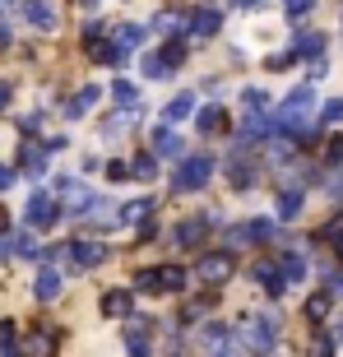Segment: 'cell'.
Instances as JSON below:
<instances>
[{
    "mask_svg": "<svg viewBox=\"0 0 343 357\" xmlns=\"http://www.w3.org/2000/svg\"><path fill=\"white\" fill-rule=\"evenodd\" d=\"M311 112H316V89H292L288 98H283V107H278V116H274V126H278V135H292V139H297V135L306 130V116H311Z\"/></svg>",
    "mask_w": 343,
    "mask_h": 357,
    "instance_id": "1",
    "label": "cell"
},
{
    "mask_svg": "<svg viewBox=\"0 0 343 357\" xmlns=\"http://www.w3.org/2000/svg\"><path fill=\"white\" fill-rule=\"evenodd\" d=\"M241 344L251 348V353H260V357L274 353V344H278V316L274 311H260V316L241 320Z\"/></svg>",
    "mask_w": 343,
    "mask_h": 357,
    "instance_id": "2",
    "label": "cell"
},
{
    "mask_svg": "<svg viewBox=\"0 0 343 357\" xmlns=\"http://www.w3.org/2000/svg\"><path fill=\"white\" fill-rule=\"evenodd\" d=\"M209 176H213V158H209V153H190V158H181V167H176L172 185L185 195V190H204Z\"/></svg>",
    "mask_w": 343,
    "mask_h": 357,
    "instance_id": "3",
    "label": "cell"
},
{
    "mask_svg": "<svg viewBox=\"0 0 343 357\" xmlns=\"http://www.w3.org/2000/svg\"><path fill=\"white\" fill-rule=\"evenodd\" d=\"M195 278L204 283V288H223L227 278H232V255L227 251H209L195 260Z\"/></svg>",
    "mask_w": 343,
    "mask_h": 357,
    "instance_id": "4",
    "label": "cell"
},
{
    "mask_svg": "<svg viewBox=\"0 0 343 357\" xmlns=\"http://www.w3.org/2000/svg\"><path fill=\"white\" fill-rule=\"evenodd\" d=\"M66 260H70V265H79V269H98L107 260V241H98V237H75L66 246Z\"/></svg>",
    "mask_w": 343,
    "mask_h": 357,
    "instance_id": "5",
    "label": "cell"
},
{
    "mask_svg": "<svg viewBox=\"0 0 343 357\" xmlns=\"http://www.w3.org/2000/svg\"><path fill=\"white\" fill-rule=\"evenodd\" d=\"M102 316H112V320H130V316H135V292H130V288H112V292H102Z\"/></svg>",
    "mask_w": 343,
    "mask_h": 357,
    "instance_id": "6",
    "label": "cell"
},
{
    "mask_svg": "<svg viewBox=\"0 0 343 357\" xmlns=\"http://www.w3.org/2000/svg\"><path fill=\"white\" fill-rule=\"evenodd\" d=\"M24 19L33 28H42V33H52L61 19H56V0H24Z\"/></svg>",
    "mask_w": 343,
    "mask_h": 357,
    "instance_id": "7",
    "label": "cell"
},
{
    "mask_svg": "<svg viewBox=\"0 0 343 357\" xmlns=\"http://www.w3.org/2000/svg\"><path fill=\"white\" fill-rule=\"evenodd\" d=\"M61 218V204L52 195H33L28 199V227H52Z\"/></svg>",
    "mask_w": 343,
    "mask_h": 357,
    "instance_id": "8",
    "label": "cell"
},
{
    "mask_svg": "<svg viewBox=\"0 0 343 357\" xmlns=\"http://www.w3.org/2000/svg\"><path fill=\"white\" fill-rule=\"evenodd\" d=\"M223 28V14H218V5H199L195 14H190V33L195 38H213Z\"/></svg>",
    "mask_w": 343,
    "mask_h": 357,
    "instance_id": "9",
    "label": "cell"
},
{
    "mask_svg": "<svg viewBox=\"0 0 343 357\" xmlns=\"http://www.w3.org/2000/svg\"><path fill=\"white\" fill-rule=\"evenodd\" d=\"M251 278L260 283L264 292H269V297H283V288H288V283H283V274H278V265H274V260H260V265L251 269Z\"/></svg>",
    "mask_w": 343,
    "mask_h": 357,
    "instance_id": "10",
    "label": "cell"
},
{
    "mask_svg": "<svg viewBox=\"0 0 343 357\" xmlns=\"http://www.w3.org/2000/svg\"><path fill=\"white\" fill-rule=\"evenodd\" d=\"M148 153H153V158H176V153H181V135L176 130H167V126H158V130L148 135Z\"/></svg>",
    "mask_w": 343,
    "mask_h": 357,
    "instance_id": "11",
    "label": "cell"
},
{
    "mask_svg": "<svg viewBox=\"0 0 343 357\" xmlns=\"http://www.w3.org/2000/svg\"><path fill=\"white\" fill-rule=\"evenodd\" d=\"M19 357H56V334L47 330V334H28L24 339V348H19Z\"/></svg>",
    "mask_w": 343,
    "mask_h": 357,
    "instance_id": "12",
    "label": "cell"
},
{
    "mask_svg": "<svg viewBox=\"0 0 343 357\" xmlns=\"http://www.w3.org/2000/svg\"><path fill=\"white\" fill-rule=\"evenodd\" d=\"M274 265H278V274H283V283H297V278H306V255H302V251H283Z\"/></svg>",
    "mask_w": 343,
    "mask_h": 357,
    "instance_id": "13",
    "label": "cell"
},
{
    "mask_svg": "<svg viewBox=\"0 0 343 357\" xmlns=\"http://www.w3.org/2000/svg\"><path fill=\"white\" fill-rule=\"evenodd\" d=\"M98 93H102V89L84 84V89H79V93H75V98L66 102V116H70V121H75V116H89V112H93V102H98Z\"/></svg>",
    "mask_w": 343,
    "mask_h": 357,
    "instance_id": "14",
    "label": "cell"
},
{
    "mask_svg": "<svg viewBox=\"0 0 343 357\" xmlns=\"http://www.w3.org/2000/svg\"><path fill=\"white\" fill-rule=\"evenodd\" d=\"M302 209H306V195L297 190V185L278 195V218H283V223H292V218H302Z\"/></svg>",
    "mask_w": 343,
    "mask_h": 357,
    "instance_id": "15",
    "label": "cell"
},
{
    "mask_svg": "<svg viewBox=\"0 0 343 357\" xmlns=\"http://www.w3.org/2000/svg\"><path fill=\"white\" fill-rule=\"evenodd\" d=\"M33 297H38V302H56V297H61V274H56V269H42L38 283H33Z\"/></svg>",
    "mask_w": 343,
    "mask_h": 357,
    "instance_id": "16",
    "label": "cell"
},
{
    "mask_svg": "<svg viewBox=\"0 0 343 357\" xmlns=\"http://www.w3.org/2000/svg\"><path fill=\"white\" fill-rule=\"evenodd\" d=\"M195 126H199V135H223L227 112H223V107H204V112L195 116Z\"/></svg>",
    "mask_w": 343,
    "mask_h": 357,
    "instance_id": "17",
    "label": "cell"
},
{
    "mask_svg": "<svg viewBox=\"0 0 343 357\" xmlns=\"http://www.w3.org/2000/svg\"><path fill=\"white\" fill-rule=\"evenodd\" d=\"M139 42H144V28H139V24H121V28H116V38H112V47L130 56Z\"/></svg>",
    "mask_w": 343,
    "mask_h": 357,
    "instance_id": "18",
    "label": "cell"
},
{
    "mask_svg": "<svg viewBox=\"0 0 343 357\" xmlns=\"http://www.w3.org/2000/svg\"><path fill=\"white\" fill-rule=\"evenodd\" d=\"M320 52H325V33H302L292 47V56H302V61H320Z\"/></svg>",
    "mask_w": 343,
    "mask_h": 357,
    "instance_id": "19",
    "label": "cell"
},
{
    "mask_svg": "<svg viewBox=\"0 0 343 357\" xmlns=\"http://www.w3.org/2000/svg\"><path fill=\"white\" fill-rule=\"evenodd\" d=\"M204 227H209V218H185V223L176 227V246H199Z\"/></svg>",
    "mask_w": 343,
    "mask_h": 357,
    "instance_id": "20",
    "label": "cell"
},
{
    "mask_svg": "<svg viewBox=\"0 0 343 357\" xmlns=\"http://www.w3.org/2000/svg\"><path fill=\"white\" fill-rule=\"evenodd\" d=\"M185 278H190V274H185L181 265H162V269H158V288H162V292H181Z\"/></svg>",
    "mask_w": 343,
    "mask_h": 357,
    "instance_id": "21",
    "label": "cell"
},
{
    "mask_svg": "<svg viewBox=\"0 0 343 357\" xmlns=\"http://www.w3.org/2000/svg\"><path fill=\"white\" fill-rule=\"evenodd\" d=\"M325 316H330V292L306 297V320H311V325H325Z\"/></svg>",
    "mask_w": 343,
    "mask_h": 357,
    "instance_id": "22",
    "label": "cell"
},
{
    "mask_svg": "<svg viewBox=\"0 0 343 357\" xmlns=\"http://www.w3.org/2000/svg\"><path fill=\"white\" fill-rule=\"evenodd\" d=\"M148 213H153V199H130L121 209V223H148Z\"/></svg>",
    "mask_w": 343,
    "mask_h": 357,
    "instance_id": "23",
    "label": "cell"
},
{
    "mask_svg": "<svg viewBox=\"0 0 343 357\" xmlns=\"http://www.w3.org/2000/svg\"><path fill=\"white\" fill-rule=\"evenodd\" d=\"M19 162H24L28 172H42V167H47V149H38L33 139H28V144L19 149Z\"/></svg>",
    "mask_w": 343,
    "mask_h": 357,
    "instance_id": "24",
    "label": "cell"
},
{
    "mask_svg": "<svg viewBox=\"0 0 343 357\" xmlns=\"http://www.w3.org/2000/svg\"><path fill=\"white\" fill-rule=\"evenodd\" d=\"M190 112H195V98H190V93H181V98H172V102L162 107V116H167V121H185Z\"/></svg>",
    "mask_w": 343,
    "mask_h": 357,
    "instance_id": "25",
    "label": "cell"
},
{
    "mask_svg": "<svg viewBox=\"0 0 343 357\" xmlns=\"http://www.w3.org/2000/svg\"><path fill=\"white\" fill-rule=\"evenodd\" d=\"M227 181L237 185V190H251L255 185V167L251 162H232V167H227Z\"/></svg>",
    "mask_w": 343,
    "mask_h": 357,
    "instance_id": "26",
    "label": "cell"
},
{
    "mask_svg": "<svg viewBox=\"0 0 343 357\" xmlns=\"http://www.w3.org/2000/svg\"><path fill=\"white\" fill-rule=\"evenodd\" d=\"M241 107H246V116H264V112H269V98H264L260 89H246L241 93Z\"/></svg>",
    "mask_w": 343,
    "mask_h": 357,
    "instance_id": "27",
    "label": "cell"
},
{
    "mask_svg": "<svg viewBox=\"0 0 343 357\" xmlns=\"http://www.w3.org/2000/svg\"><path fill=\"white\" fill-rule=\"evenodd\" d=\"M158 61H162V66H167V70H176V66H181V61H185V42H181V38H176V42H167V47H162V52H158Z\"/></svg>",
    "mask_w": 343,
    "mask_h": 357,
    "instance_id": "28",
    "label": "cell"
},
{
    "mask_svg": "<svg viewBox=\"0 0 343 357\" xmlns=\"http://www.w3.org/2000/svg\"><path fill=\"white\" fill-rule=\"evenodd\" d=\"M112 98H116V102H121V107H125V112H130V107H135V102H139V89H135V84H130V79H116V89H112Z\"/></svg>",
    "mask_w": 343,
    "mask_h": 357,
    "instance_id": "29",
    "label": "cell"
},
{
    "mask_svg": "<svg viewBox=\"0 0 343 357\" xmlns=\"http://www.w3.org/2000/svg\"><path fill=\"white\" fill-rule=\"evenodd\" d=\"M130 176H139V181H153V176H158V167H153V153H139V158L130 162Z\"/></svg>",
    "mask_w": 343,
    "mask_h": 357,
    "instance_id": "30",
    "label": "cell"
},
{
    "mask_svg": "<svg viewBox=\"0 0 343 357\" xmlns=\"http://www.w3.org/2000/svg\"><path fill=\"white\" fill-rule=\"evenodd\" d=\"M320 126H343V98H330L320 107Z\"/></svg>",
    "mask_w": 343,
    "mask_h": 357,
    "instance_id": "31",
    "label": "cell"
},
{
    "mask_svg": "<svg viewBox=\"0 0 343 357\" xmlns=\"http://www.w3.org/2000/svg\"><path fill=\"white\" fill-rule=\"evenodd\" d=\"M246 232H251V241H269V237H274V223H269V218H251Z\"/></svg>",
    "mask_w": 343,
    "mask_h": 357,
    "instance_id": "32",
    "label": "cell"
},
{
    "mask_svg": "<svg viewBox=\"0 0 343 357\" xmlns=\"http://www.w3.org/2000/svg\"><path fill=\"white\" fill-rule=\"evenodd\" d=\"M227 246H232V251H241V246H255V241H251V232H246V223L227 227Z\"/></svg>",
    "mask_w": 343,
    "mask_h": 357,
    "instance_id": "33",
    "label": "cell"
},
{
    "mask_svg": "<svg viewBox=\"0 0 343 357\" xmlns=\"http://www.w3.org/2000/svg\"><path fill=\"white\" fill-rule=\"evenodd\" d=\"M135 288L139 292H162L158 288V269H139V274H135Z\"/></svg>",
    "mask_w": 343,
    "mask_h": 357,
    "instance_id": "34",
    "label": "cell"
},
{
    "mask_svg": "<svg viewBox=\"0 0 343 357\" xmlns=\"http://www.w3.org/2000/svg\"><path fill=\"white\" fill-rule=\"evenodd\" d=\"M14 251H19V255H28V260L47 255V251H42V241H33V237H14Z\"/></svg>",
    "mask_w": 343,
    "mask_h": 357,
    "instance_id": "35",
    "label": "cell"
},
{
    "mask_svg": "<svg viewBox=\"0 0 343 357\" xmlns=\"http://www.w3.org/2000/svg\"><path fill=\"white\" fill-rule=\"evenodd\" d=\"M153 28H158V33H176V28H181V14H176V10H162L158 19H153Z\"/></svg>",
    "mask_w": 343,
    "mask_h": 357,
    "instance_id": "36",
    "label": "cell"
},
{
    "mask_svg": "<svg viewBox=\"0 0 343 357\" xmlns=\"http://www.w3.org/2000/svg\"><path fill=\"white\" fill-rule=\"evenodd\" d=\"M144 75H148V79H167L172 70H167V66H162L158 56H144Z\"/></svg>",
    "mask_w": 343,
    "mask_h": 357,
    "instance_id": "37",
    "label": "cell"
},
{
    "mask_svg": "<svg viewBox=\"0 0 343 357\" xmlns=\"http://www.w3.org/2000/svg\"><path fill=\"white\" fill-rule=\"evenodd\" d=\"M223 339H227V325H218V320H213V325H204V344H223Z\"/></svg>",
    "mask_w": 343,
    "mask_h": 357,
    "instance_id": "38",
    "label": "cell"
},
{
    "mask_svg": "<svg viewBox=\"0 0 343 357\" xmlns=\"http://www.w3.org/2000/svg\"><path fill=\"white\" fill-rule=\"evenodd\" d=\"M283 5H288L292 24H302V14H311V0H283Z\"/></svg>",
    "mask_w": 343,
    "mask_h": 357,
    "instance_id": "39",
    "label": "cell"
},
{
    "mask_svg": "<svg viewBox=\"0 0 343 357\" xmlns=\"http://www.w3.org/2000/svg\"><path fill=\"white\" fill-rule=\"evenodd\" d=\"M209 357H241V353H237V344H232V339H223V344L209 348Z\"/></svg>",
    "mask_w": 343,
    "mask_h": 357,
    "instance_id": "40",
    "label": "cell"
},
{
    "mask_svg": "<svg viewBox=\"0 0 343 357\" xmlns=\"http://www.w3.org/2000/svg\"><path fill=\"white\" fill-rule=\"evenodd\" d=\"M102 38V19H89V24H84V42H98Z\"/></svg>",
    "mask_w": 343,
    "mask_h": 357,
    "instance_id": "41",
    "label": "cell"
},
{
    "mask_svg": "<svg viewBox=\"0 0 343 357\" xmlns=\"http://www.w3.org/2000/svg\"><path fill=\"white\" fill-rule=\"evenodd\" d=\"M292 61H297V56H292V52H278V56H269V70H288Z\"/></svg>",
    "mask_w": 343,
    "mask_h": 357,
    "instance_id": "42",
    "label": "cell"
},
{
    "mask_svg": "<svg viewBox=\"0 0 343 357\" xmlns=\"http://www.w3.org/2000/svg\"><path fill=\"white\" fill-rule=\"evenodd\" d=\"M107 176H112V181H125V176H130V162H112Z\"/></svg>",
    "mask_w": 343,
    "mask_h": 357,
    "instance_id": "43",
    "label": "cell"
},
{
    "mask_svg": "<svg viewBox=\"0 0 343 357\" xmlns=\"http://www.w3.org/2000/svg\"><path fill=\"white\" fill-rule=\"evenodd\" d=\"M153 348H148V339H130V357H148Z\"/></svg>",
    "mask_w": 343,
    "mask_h": 357,
    "instance_id": "44",
    "label": "cell"
},
{
    "mask_svg": "<svg viewBox=\"0 0 343 357\" xmlns=\"http://www.w3.org/2000/svg\"><path fill=\"white\" fill-rule=\"evenodd\" d=\"M10 255H14V237H10V232H0V260H10Z\"/></svg>",
    "mask_w": 343,
    "mask_h": 357,
    "instance_id": "45",
    "label": "cell"
},
{
    "mask_svg": "<svg viewBox=\"0 0 343 357\" xmlns=\"http://www.w3.org/2000/svg\"><path fill=\"white\" fill-rule=\"evenodd\" d=\"M325 288H330V292H339V297H343V274H339V269H334V274L325 278Z\"/></svg>",
    "mask_w": 343,
    "mask_h": 357,
    "instance_id": "46",
    "label": "cell"
},
{
    "mask_svg": "<svg viewBox=\"0 0 343 357\" xmlns=\"http://www.w3.org/2000/svg\"><path fill=\"white\" fill-rule=\"evenodd\" d=\"M14 176H19L14 167H0V190H10V185H14Z\"/></svg>",
    "mask_w": 343,
    "mask_h": 357,
    "instance_id": "47",
    "label": "cell"
},
{
    "mask_svg": "<svg viewBox=\"0 0 343 357\" xmlns=\"http://www.w3.org/2000/svg\"><path fill=\"white\" fill-rule=\"evenodd\" d=\"M330 348H334L330 339H316V348H311V357H330Z\"/></svg>",
    "mask_w": 343,
    "mask_h": 357,
    "instance_id": "48",
    "label": "cell"
},
{
    "mask_svg": "<svg viewBox=\"0 0 343 357\" xmlns=\"http://www.w3.org/2000/svg\"><path fill=\"white\" fill-rule=\"evenodd\" d=\"M10 339H14V325H10V320H0V348L10 344Z\"/></svg>",
    "mask_w": 343,
    "mask_h": 357,
    "instance_id": "49",
    "label": "cell"
},
{
    "mask_svg": "<svg viewBox=\"0 0 343 357\" xmlns=\"http://www.w3.org/2000/svg\"><path fill=\"white\" fill-rule=\"evenodd\" d=\"M0 107H10V84L0 79Z\"/></svg>",
    "mask_w": 343,
    "mask_h": 357,
    "instance_id": "50",
    "label": "cell"
},
{
    "mask_svg": "<svg viewBox=\"0 0 343 357\" xmlns=\"http://www.w3.org/2000/svg\"><path fill=\"white\" fill-rule=\"evenodd\" d=\"M0 47H10V28L0 24Z\"/></svg>",
    "mask_w": 343,
    "mask_h": 357,
    "instance_id": "51",
    "label": "cell"
},
{
    "mask_svg": "<svg viewBox=\"0 0 343 357\" xmlns=\"http://www.w3.org/2000/svg\"><path fill=\"white\" fill-rule=\"evenodd\" d=\"M0 232H10V218H5V204H0Z\"/></svg>",
    "mask_w": 343,
    "mask_h": 357,
    "instance_id": "52",
    "label": "cell"
},
{
    "mask_svg": "<svg viewBox=\"0 0 343 357\" xmlns=\"http://www.w3.org/2000/svg\"><path fill=\"white\" fill-rule=\"evenodd\" d=\"M0 357H19V348H10V344H5V348H0Z\"/></svg>",
    "mask_w": 343,
    "mask_h": 357,
    "instance_id": "53",
    "label": "cell"
},
{
    "mask_svg": "<svg viewBox=\"0 0 343 357\" xmlns=\"http://www.w3.org/2000/svg\"><path fill=\"white\" fill-rule=\"evenodd\" d=\"M232 5H255V0H232Z\"/></svg>",
    "mask_w": 343,
    "mask_h": 357,
    "instance_id": "54",
    "label": "cell"
},
{
    "mask_svg": "<svg viewBox=\"0 0 343 357\" xmlns=\"http://www.w3.org/2000/svg\"><path fill=\"white\" fill-rule=\"evenodd\" d=\"M339 255H343V241H339Z\"/></svg>",
    "mask_w": 343,
    "mask_h": 357,
    "instance_id": "55",
    "label": "cell"
}]
</instances>
